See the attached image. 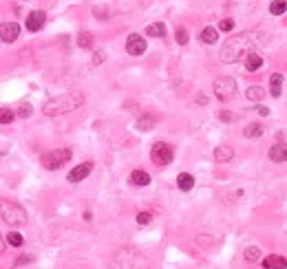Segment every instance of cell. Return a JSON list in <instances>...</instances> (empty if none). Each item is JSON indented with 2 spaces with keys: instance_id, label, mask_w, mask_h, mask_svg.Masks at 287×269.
<instances>
[{
  "instance_id": "obj_1",
  "label": "cell",
  "mask_w": 287,
  "mask_h": 269,
  "mask_svg": "<svg viewBox=\"0 0 287 269\" xmlns=\"http://www.w3.org/2000/svg\"><path fill=\"white\" fill-rule=\"evenodd\" d=\"M261 40L256 31H243V33H237V36H232L225 40V44L221 46V53H219V58H221V62H237V60L245 58L248 53H252V49L256 46V42Z\"/></svg>"
},
{
  "instance_id": "obj_2",
  "label": "cell",
  "mask_w": 287,
  "mask_h": 269,
  "mask_svg": "<svg viewBox=\"0 0 287 269\" xmlns=\"http://www.w3.org/2000/svg\"><path fill=\"white\" fill-rule=\"evenodd\" d=\"M84 104V95L82 93H62L58 97H51L46 99L44 106H42V113L49 117H58V115H66V113H73L77 111L80 106Z\"/></svg>"
},
{
  "instance_id": "obj_3",
  "label": "cell",
  "mask_w": 287,
  "mask_h": 269,
  "mask_svg": "<svg viewBox=\"0 0 287 269\" xmlns=\"http://www.w3.org/2000/svg\"><path fill=\"white\" fill-rule=\"evenodd\" d=\"M0 219L11 227H20L27 223V210L16 201L0 199Z\"/></svg>"
},
{
  "instance_id": "obj_4",
  "label": "cell",
  "mask_w": 287,
  "mask_h": 269,
  "mask_svg": "<svg viewBox=\"0 0 287 269\" xmlns=\"http://www.w3.org/2000/svg\"><path fill=\"white\" fill-rule=\"evenodd\" d=\"M71 148H56V150H49L42 154V166L46 170H60L64 164L71 161Z\"/></svg>"
},
{
  "instance_id": "obj_5",
  "label": "cell",
  "mask_w": 287,
  "mask_h": 269,
  "mask_svg": "<svg viewBox=\"0 0 287 269\" xmlns=\"http://www.w3.org/2000/svg\"><path fill=\"white\" fill-rule=\"evenodd\" d=\"M115 260L124 269H146V258L137 250H128V247H126V250H119Z\"/></svg>"
},
{
  "instance_id": "obj_6",
  "label": "cell",
  "mask_w": 287,
  "mask_h": 269,
  "mask_svg": "<svg viewBox=\"0 0 287 269\" xmlns=\"http://www.w3.org/2000/svg\"><path fill=\"white\" fill-rule=\"evenodd\" d=\"M212 91H215L217 99L230 102V99L237 95V82L232 77H217L215 84H212Z\"/></svg>"
},
{
  "instance_id": "obj_7",
  "label": "cell",
  "mask_w": 287,
  "mask_h": 269,
  "mask_svg": "<svg viewBox=\"0 0 287 269\" xmlns=\"http://www.w3.org/2000/svg\"><path fill=\"white\" fill-rule=\"evenodd\" d=\"M172 157H175L172 146H168L166 141H157L150 150V159H152V164H157V166H168L172 161Z\"/></svg>"
},
{
  "instance_id": "obj_8",
  "label": "cell",
  "mask_w": 287,
  "mask_h": 269,
  "mask_svg": "<svg viewBox=\"0 0 287 269\" xmlns=\"http://www.w3.org/2000/svg\"><path fill=\"white\" fill-rule=\"evenodd\" d=\"M146 40L139 36V33H131L128 40H126V53H131V56H144L146 53Z\"/></svg>"
},
{
  "instance_id": "obj_9",
  "label": "cell",
  "mask_w": 287,
  "mask_h": 269,
  "mask_svg": "<svg viewBox=\"0 0 287 269\" xmlns=\"http://www.w3.org/2000/svg\"><path fill=\"white\" fill-rule=\"evenodd\" d=\"M20 36V24L18 22H3L0 24V40L7 44H11V42H16Z\"/></svg>"
},
{
  "instance_id": "obj_10",
  "label": "cell",
  "mask_w": 287,
  "mask_h": 269,
  "mask_svg": "<svg viewBox=\"0 0 287 269\" xmlns=\"http://www.w3.org/2000/svg\"><path fill=\"white\" fill-rule=\"evenodd\" d=\"M91 172H93V164H91V161H84V164H80V166L73 168L66 179H69L71 183H80V181H84Z\"/></svg>"
},
{
  "instance_id": "obj_11",
  "label": "cell",
  "mask_w": 287,
  "mask_h": 269,
  "mask_svg": "<svg viewBox=\"0 0 287 269\" xmlns=\"http://www.w3.org/2000/svg\"><path fill=\"white\" fill-rule=\"evenodd\" d=\"M44 20H46V16H44V11H40V9H36V11H31L29 16H27V20H24V26L29 29L31 33H36V31H40L44 26Z\"/></svg>"
},
{
  "instance_id": "obj_12",
  "label": "cell",
  "mask_w": 287,
  "mask_h": 269,
  "mask_svg": "<svg viewBox=\"0 0 287 269\" xmlns=\"http://www.w3.org/2000/svg\"><path fill=\"white\" fill-rule=\"evenodd\" d=\"M270 159L274 161V164H285L287 161V144L285 141H281V144H274L270 148Z\"/></svg>"
},
{
  "instance_id": "obj_13",
  "label": "cell",
  "mask_w": 287,
  "mask_h": 269,
  "mask_svg": "<svg viewBox=\"0 0 287 269\" xmlns=\"http://www.w3.org/2000/svg\"><path fill=\"white\" fill-rule=\"evenodd\" d=\"M263 269H287V258L283 256H276V254H270L261 260Z\"/></svg>"
},
{
  "instance_id": "obj_14",
  "label": "cell",
  "mask_w": 287,
  "mask_h": 269,
  "mask_svg": "<svg viewBox=\"0 0 287 269\" xmlns=\"http://www.w3.org/2000/svg\"><path fill=\"white\" fill-rule=\"evenodd\" d=\"M234 157V150L230 146H217L215 148V161L217 164H228V161Z\"/></svg>"
},
{
  "instance_id": "obj_15",
  "label": "cell",
  "mask_w": 287,
  "mask_h": 269,
  "mask_svg": "<svg viewBox=\"0 0 287 269\" xmlns=\"http://www.w3.org/2000/svg\"><path fill=\"white\" fill-rule=\"evenodd\" d=\"M243 60H245V69H248L250 73H254V71H258L263 66V58L258 56V53H254V51L248 53Z\"/></svg>"
},
{
  "instance_id": "obj_16",
  "label": "cell",
  "mask_w": 287,
  "mask_h": 269,
  "mask_svg": "<svg viewBox=\"0 0 287 269\" xmlns=\"http://www.w3.org/2000/svg\"><path fill=\"white\" fill-rule=\"evenodd\" d=\"M281 91H283V75L281 73H272V77H270V95L278 97L281 95Z\"/></svg>"
},
{
  "instance_id": "obj_17",
  "label": "cell",
  "mask_w": 287,
  "mask_h": 269,
  "mask_svg": "<svg viewBox=\"0 0 287 269\" xmlns=\"http://www.w3.org/2000/svg\"><path fill=\"white\" fill-rule=\"evenodd\" d=\"M177 185H179V190H181V192H190L192 187H195V177L188 174V172H181L177 177Z\"/></svg>"
},
{
  "instance_id": "obj_18",
  "label": "cell",
  "mask_w": 287,
  "mask_h": 269,
  "mask_svg": "<svg viewBox=\"0 0 287 269\" xmlns=\"http://www.w3.org/2000/svg\"><path fill=\"white\" fill-rule=\"evenodd\" d=\"M155 115H148V113H144L142 117L137 119V130H142V132H146V130H150V128H155Z\"/></svg>"
},
{
  "instance_id": "obj_19",
  "label": "cell",
  "mask_w": 287,
  "mask_h": 269,
  "mask_svg": "<svg viewBox=\"0 0 287 269\" xmlns=\"http://www.w3.org/2000/svg\"><path fill=\"white\" fill-rule=\"evenodd\" d=\"M131 183L133 185H148L150 183V174L148 172H144V170H135V172H133L131 174Z\"/></svg>"
},
{
  "instance_id": "obj_20",
  "label": "cell",
  "mask_w": 287,
  "mask_h": 269,
  "mask_svg": "<svg viewBox=\"0 0 287 269\" xmlns=\"http://www.w3.org/2000/svg\"><path fill=\"white\" fill-rule=\"evenodd\" d=\"M263 132H265V128H263L261 124H256V122H254V124H248V128L243 130V134H245L248 139H261Z\"/></svg>"
},
{
  "instance_id": "obj_21",
  "label": "cell",
  "mask_w": 287,
  "mask_h": 269,
  "mask_svg": "<svg viewBox=\"0 0 287 269\" xmlns=\"http://www.w3.org/2000/svg\"><path fill=\"white\" fill-rule=\"evenodd\" d=\"M199 38H201V42H203V44H215L217 40H219V31L215 29V26H205Z\"/></svg>"
},
{
  "instance_id": "obj_22",
  "label": "cell",
  "mask_w": 287,
  "mask_h": 269,
  "mask_svg": "<svg viewBox=\"0 0 287 269\" xmlns=\"http://www.w3.org/2000/svg\"><path fill=\"white\" fill-rule=\"evenodd\" d=\"M146 36L148 38H164L166 36V24L164 22H155L146 26Z\"/></svg>"
},
{
  "instance_id": "obj_23",
  "label": "cell",
  "mask_w": 287,
  "mask_h": 269,
  "mask_svg": "<svg viewBox=\"0 0 287 269\" xmlns=\"http://www.w3.org/2000/svg\"><path fill=\"white\" fill-rule=\"evenodd\" d=\"M243 258L248 260V263H258V260H261V247H256V245H250V247H245V252H243Z\"/></svg>"
},
{
  "instance_id": "obj_24",
  "label": "cell",
  "mask_w": 287,
  "mask_h": 269,
  "mask_svg": "<svg viewBox=\"0 0 287 269\" xmlns=\"http://www.w3.org/2000/svg\"><path fill=\"white\" fill-rule=\"evenodd\" d=\"M245 97H248L250 102H261V99L265 97V91L261 89V86H250V89L245 91Z\"/></svg>"
},
{
  "instance_id": "obj_25",
  "label": "cell",
  "mask_w": 287,
  "mask_h": 269,
  "mask_svg": "<svg viewBox=\"0 0 287 269\" xmlns=\"http://www.w3.org/2000/svg\"><path fill=\"white\" fill-rule=\"evenodd\" d=\"M77 46H80V49H91V46H93V33L80 31L77 33Z\"/></svg>"
},
{
  "instance_id": "obj_26",
  "label": "cell",
  "mask_w": 287,
  "mask_h": 269,
  "mask_svg": "<svg viewBox=\"0 0 287 269\" xmlns=\"http://www.w3.org/2000/svg\"><path fill=\"white\" fill-rule=\"evenodd\" d=\"M285 11H287V0H272V5H270L272 16H283Z\"/></svg>"
},
{
  "instance_id": "obj_27",
  "label": "cell",
  "mask_w": 287,
  "mask_h": 269,
  "mask_svg": "<svg viewBox=\"0 0 287 269\" xmlns=\"http://www.w3.org/2000/svg\"><path fill=\"white\" fill-rule=\"evenodd\" d=\"M5 243L11 245V247H22L24 238H22V234H18V232H9V234L5 236Z\"/></svg>"
},
{
  "instance_id": "obj_28",
  "label": "cell",
  "mask_w": 287,
  "mask_h": 269,
  "mask_svg": "<svg viewBox=\"0 0 287 269\" xmlns=\"http://www.w3.org/2000/svg\"><path fill=\"white\" fill-rule=\"evenodd\" d=\"M16 119V113L11 109H0V124H11Z\"/></svg>"
},
{
  "instance_id": "obj_29",
  "label": "cell",
  "mask_w": 287,
  "mask_h": 269,
  "mask_svg": "<svg viewBox=\"0 0 287 269\" xmlns=\"http://www.w3.org/2000/svg\"><path fill=\"white\" fill-rule=\"evenodd\" d=\"M232 29H234V20H232V18H223L221 22H219V31L228 33V31H232Z\"/></svg>"
},
{
  "instance_id": "obj_30",
  "label": "cell",
  "mask_w": 287,
  "mask_h": 269,
  "mask_svg": "<svg viewBox=\"0 0 287 269\" xmlns=\"http://www.w3.org/2000/svg\"><path fill=\"white\" fill-rule=\"evenodd\" d=\"M135 221H137L139 225H148L150 221H152V214L150 212H139L137 217H135Z\"/></svg>"
},
{
  "instance_id": "obj_31",
  "label": "cell",
  "mask_w": 287,
  "mask_h": 269,
  "mask_svg": "<svg viewBox=\"0 0 287 269\" xmlns=\"http://www.w3.org/2000/svg\"><path fill=\"white\" fill-rule=\"evenodd\" d=\"M177 42L181 44V46L188 44V31H186L184 26H179V29H177Z\"/></svg>"
},
{
  "instance_id": "obj_32",
  "label": "cell",
  "mask_w": 287,
  "mask_h": 269,
  "mask_svg": "<svg viewBox=\"0 0 287 269\" xmlns=\"http://www.w3.org/2000/svg\"><path fill=\"white\" fill-rule=\"evenodd\" d=\"M29 263H33V256H29V254H22V256H18L16 258V263H13V267H20V265H29Z\"/></svg>"
},
{
  "instance_id": "obj_33",
  "label": "cell",
  "mask_w": 287,
  "mask_h": 269,
  "mask_svg": "<svg viewBox=\"0 0 287 269\" xmlns=\"http://www.w3.org/2000/svg\"><path fill=\"white\" fill-rule=\"evenodd\" d=\"M18 117H22V119L31 117V104H22V106H20V111H18Z\"/></svg>"
},
{
  "instance_id": "obj_34",
  "label": "cell",
  "mask_w": 287,
  "mask_h": 269,
  "mask_svg": "<svg viewBox=\"0 0 287 269\" xmlns=\"http://www.w3.org/2000/svg\"><path fill=\"white\" fill-rule=\"evenodd\" d=\"M104 62V51H95V56H93V64H102Z\"/></svg>"
},
{
  "instance_id": "obj_35",
  "label": "cell",
  "mask_w": 287,
  "mask_h": 269,
  "mask_svg": "<svg viewBox=\"0 0 287 269\" xmlns=\"http://www.w3.org/2000/svg\"><path fill=\"white\" fill-rule=\"evenodd\" d=\"M254 111L258 113V115H263V117H265V115H270V109H268V106H263V104H258Z\"/></svg>"
},
{
  "instance_id": "obj_36",
  "label": "cell",
  "mask_w": 287,
  "mask_h": 269,
  "mask_svg": "<svg viewBox=\"0 0 287 269\" xmlns=\"http://www.w3.org/2000/svg\"><path fill=\"white\" fill-rule=\"evenodd\" d=\"M219 117H221L223 122H232V119H234V115H232V113H225V111H223V113H221V115H219Z\"/></svg>"
},
{
  "instance_id": "obj_37",
  "label": "cell",
  "mask_w": 287,
  "mask_h": 269,
  "mask_svg": "<svg viewBox=\"0 0 287 269\" xmlns=\"http://www.w3.org/2000/svg\"><path fill=\"white\" fill-rule=\"evenodd\" d=\"M5 245H7V243H5V238H3V234H0V254H3V252H5Z\"/></svg>"
}]
</instances>
